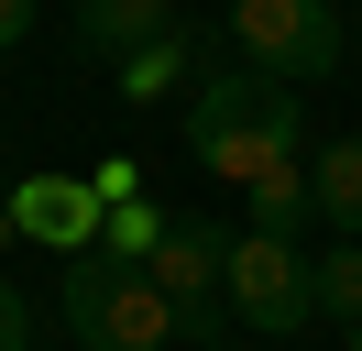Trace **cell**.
Returning <instances> with one entry per match:
<instances>
[{
    "instance_id": "cell-1",
    "label": "cell",
    "mask_w": 362,
    "mask_h": 351,
    "mask_svg": "<svg viewBox=\"0 0 362 351\" xmlns=\"http://www.w3.org/2000/svg\"><path fill=\"white\" fill-rule=\"evenodd\" d=\"M187 154H198L220 187H264V176L308 165V132H296V88L252 77V66H209L198 99H187Z\"/></svg>"
},
{
    "instance_id": "cell-2",
    "label": "cell",
    "mask_w": 362,
    "mask_h": 351,
    "mask_svg": "<svg viewBox=\"0 0 362 351\" xmlns=\"http://www.w3.org/2000/svg\"><path fill=\"white\" fill-rule=\"evenodd\" d=\"M66 329L88 351H176V307L154 297V275L143 263H110V253H88V263H66Z\"/></svg>"
},
{
    "instance_id": "cell-3",
    "label": "cell",
    "mask_w": 362,
    "mask_h": 351,
    "mask_svg": "<svg viewBox=\"0 0 362 351\" xmlns=\"http://www.w3.org/2000/svg\"><path fill=\"white\" fill-rule=\"evenodd\" d=\"M230 44H242V66L252 77H274V88H318L340 66V11L329 0H230Z\"/></svg>"
},
{
    "instance_id": "cell-4",
    "label": "cell",
    "mask_w": 362,
    "mask_h": 351,
    "mask_svg": "<svg viewBox=\"0 0 362 351\" xmlns=\"http://www.w3.org/2000/svg\"><path fill=\"white\" fill-rule=\"evenodd\" d=\"M230 307L252 329H274V340H296L318 318V263L296 241H274V231H230Z\"/></svg>"
},
{
    "instance_id": "cell-5",
    "label": "cell",
    "mask_w": 362,
    "mask_h": 351,
    "mask_svg": "<svg viewBox=\"0 0 362 351\" xmlns=\"http://www.w3.org/2000/svg\"><path fill=\"white\" fill-rule=\"evenodd\" d=\"M143 275H154V297H165V307H176V318L209 340V297H230V231L176 219V231L154 241V263H143Z\"/></svg>"
},
{
    "instance_id": "cell-6",
    "label": "cell",
    "mask_w": 362,
    "mask_h": 351,
    "mask_svg": "<svg viewBox=\"0 0 362 351\" xmlns=\"http://www.w3.org/2000/svg\"><path fill=\"white\" fill-rule=\"evenodd\" d=\"M11 219H23L33 241H45V253H66V263H88L99 253V187L88 176H23V187H11Z\"/></svg>"
},
{
    "instance_id": "cell-7",
    "label": "cell",
    "mask_w": 362,
    "mask_h": 351,
    "mask_svg": "<svg viewBox=\"0 0 362 351\" xmlns=\"http://www.w3.org/2000/svg\"><path fill=\"white\" fill-rule=\"evenodd\" d=\"M176 33V0H77V44L88 55H154V44Z\"/></svg>"
},
{
    "instance_id": "cell-8",
    "label": "cell",
    "mask_w": 362,
    "mask_h": 351,
    "mask_svg": "<svg viewBox=\"0 0 362 351\" xmlns=\"http://www.w3.org/2000/svg\"><path fill=\"white\" fill-rule=\"evenodd\" d=\"M308 187H318V219L340 241H362V132H340V143L308 154Z\"/></svg>"
},
{
    "instance_id": "cell-9",
    "label": "cell",
    "mask_w": 362,
    "mask_h": 351,
    "mask_svg": "<svg viewBox=\"0 0 362 351\" xmlns=\"http://www.w3.org/2000/svg\"><path fill=\"white\" fill-rule=\"evenodd\" d=\"M198 77H209V55H198L187 33H165L154 55H132V66H121V99H143V110H154V99H176V88H198Z\"/></svg>"
},
{
    "instance_id": "cell-10",
    "label": "cell",
    "mask_w": 362,
    "mask_h": 351,
    "mask_svg": "<svg viewBox=\"0 0 362 351\" xmlns=\"http://www.w3.org/2000/svg\"><path fill=\"white\" fill-rule=\"evenodd\" d=\"M165 231H176V219H165L154 197H121V209L99 219V253H110V263H154V241H165Z\"/></svg>"
},
{
    "instance_id": "cell-11",
    "label": "cell",
    "mask_w": 362,
    "mask_h": 351,
    "mask_svg": "<svg viewBox=\"0 0 362 351\" xmlns=\"http://www.w3.org/2000/svg\"><path fill=\"white\" fill-rule=\"evenodd\" d=\"M296 219H318V187H308V165H286V176H264V187H252V231L296 241Z\"/></svg>"
},
{
    "instance_id": "cell-12",
    "label": "cell",
    "mask_w": 362,
    "mask_h": 351,
    "mask_svg": "<svg viewBox=\"0 0 362 351\" xmlns=\"http://www.w3.org/2000/svg\"><path fill=\"white\" fill-rule=\"evenodd\" d=\"M318 318H351V329H362V241L318 253Z\"/></svg>"
},
{
    "instance_id": "cell-13",
    "label": "cell",
    "mask_w": 362,
    "mask_h": 351,
    "mask_svg": "<svg viewBox=\"0 0 362 351\" xmlns=\"http://www.w3.org/2000/svg\"><path fill=\"white\" fill-rule=\"evenodd\" d=\"M0 351H33V307L11 297V275H0Z\"/></svg>"
},
{
    "instance_id": "cell-14",
    "label": "cell",
    "mask_w": 362,
    "mask_h": 351,
    "mask_svg": "<svg viewBox=\"0 0 362 351\" xmlns=\"http://www.w3.org/2000/svg\"><path fill=\"white\" fill-rule=\"evenodd\" d=\"M23 33H33V0H0V55H11Z\"/></svg>"
},
{
    "instance_id": "cell-15",
    "label": "cell",
    "mask_w": 362,
    "mask_h": 351,
    "mask_svg": "<svg viewBox=\"0 0 362 351\" xmlns=\"http://www.w3.org/2000/svg\"><path fill=\"white\" fill-rule=\"evenodd\" d=\"M11 231H23V219H11V197H0V241H11Z\"/></svg>"
},
{
    "instance_id": "cell-16",
    "label": "cell",
    "mask_w": 362,
    "mask_h": 351,
    "mask_svg": "<svg viewBox=\"0 0 362 351\" xmlns=\"http://www.w3.org/2000/svg\"><path fill=\"white\" fill-rule=\"evenodd\" d=\"M340 351H362V329H351V340H340Z\"/></svg>"
},
{
    "instance_id": "cell-17",
    "label": "cell",
    "mask_w": 362,
    "mask_h": 351,
    "mask_svg": "<svg viewBox=\"0 0 362 351\" xmlns=\"http://www.w3.org/2000/svg\"><path fill=\"white\" fill-rule=\"evenodd\" d=\"M198 351H220V340H198Z\"/></svg>"
},
{
    "instance_id": "cell-18",
    "label": "cell",
    "mask_w": 362,
    "mask_h": 351,
    "mask_svg": "<svg viewBox=\"0 0 362 351\" xmlns=\"http://www.w3.org/2000/svg\"><path fill=\"white\" fill-rule=\"evenodd\" d=\"M329 11H340V0H329Z\"/></svg>"
}]
</instances>
